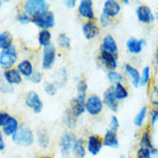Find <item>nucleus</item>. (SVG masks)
<instances>
[{"instance_id":"49","label":"nucleus","mask_w":158,"mask_h":158,"mask_svg":"<svg viewBox=\"0 0 158 158\" xmlns=\"http://www.w3.org/2000/svg\"><path fill=\"white\" fill-rule=\"evenodd\" d=\"M119 158H125V156H120Z\"/></svg>"},{"instance_id":"7","label":"nucleus","mask_w":158,"mask_h":158,"mask_svg":"<svg viewBox=\"0 0 158 158\" xmlns=\"http://www.w3.org/2000/svg\"><path fill=\"white\" fill-rule=\"evenodd\" d=\"M103 103L102 100L100 99L98 95H91L88 99L86 100V111L92 116L99 115L100 112L102 111Z\"/></svg>"},{"instance_id":"9","label":"nucleus","mask_w":158,"mask_h":158,"mask_svg":"<svg viewBox=\"0 0 158 158\" xmlns=\"http://www.w3.org/2000/svg\"><path fill=\"white\" fill-rule=\"evenodd\" d=\"M78 14L86 20H94V10H93V1L92 0H81L78 7Z\"/></svg>"},{"instance_id":"38","label":"nucleus","mask_w":158,"mask_h":158,"mask_svg":"<svg viewBox=\"0 0 158 158\" xmlns=\"http://www.w3.org/2000/svg\"><path fill=\"white\" fill-rule=\"evenodd\" d=\"M17 21L22 24H28L31 22V17H30L28 14H25L24 12H21V13H19V15H17Z\"/></svg>"},{"instance_id":"32","label":"nucleus","mask_w":158,"mask_h":158,"mask_svg":"<svg viewBox=\"0 0 158 158\" xmlns=\"http://www.w3.org/2000/svg\"><path fill=\"white\" fill-rule=\"evenodd\" d=\"M38 143L43 148H46L48 146V143H49V136H48L46 131L41 130L38 132Z\"/></svg>"},{"instance_id":"12","label":"nucleus","mask_w":158,"mask_h":158,"mask_svg":"<svg viewBox=\"0 0 158 158\" xmlns=\"http://www.w3.org/2000/svg\"><path fill=\"white\" fill-rule=\"evenodd\" d=\"M103 100L104 104L107 106L110 110L117 111L118 109V103H117V98L115 95V86H110L103 94Z\"/></svg>"},{"instance_id":"34","label":"nucleus","mask_w":158,"mask_h":158,"mask_svg":"<svg viewBox=\"0 0 158 158\" xmlns=\"http://www.w3.org/2000/svg\"><path fill=\"white\" fill-rule=\"evenodd\" d=\"M151 154H155V151L149 149V148L139 147L138 152H136V158H150Z\"/></svg>"},{"instance_id":"4","label":"nucleus","mask_w":158,"mask_h":158,"mask_svg":"<svg viewBox=\"0 0 158 158\" xmlns=\"http://www.w3.org/2000/svg\"><path fill=\"white\" fill-rule=\"evenodd\" d=\"M13 141L21 146H30L33 143V133L28 127H20L15 134L12 135Z\"/></svg>"},{"instance_id":"36","label":"nucleus","mask_w":158,"mask_h":158,"mask_svg":"<svg viewBox=\"0 0 158 158\" xmlns=\"http://www.w3.org/2000/svg\"><path fill=\"white\" fill-rule=\"evenodd\" d=\"M149 79H150V69H149V67H144L142 73H141V83H140V85L141 86L147 85Z\"/></svg>"},{"instance_id":"20","label":"nucleus","mask_w":158,"mask_h":158,"mask_svg":"<svg viewBox=\"0 0 158 158\" xmlns=\"http://www.w3.org/2000/svg\"><path fill=\"white\" fill-rule=\"evenodd\" d=\"M103 144L106 147H110V148H117L118 147V138L116 132L108 130L104 134V139H103Z\"/></svg>"},{"instance_id":"26","label":"nucleus","mask_w":158,"mask_h":158,"mask_svg":"<svg viewBox=\"0 0 158 158\" xmlns=\"http://www.w3.org/2000/svg\"><path fill=\"white\" fill-rule=\"evenodd\" d=\"M52 40V33L49 32V30H41L38 33V43L39 45L46 47L48 45H51Z\"/></svg>"},{"instance_id":"27","label":"nucleus","mask_w":158,"mask_h":158,"mask_svg":"<svg viewBox=\"0 0 158 158\" xmlns=\"http://www.w3.org/2000/svg\"><path fill=\"white\" fill-rule=\"evenodd\" d=\"M63 122L69 128H73V127H76V125H77V117L73 116V114L71 112L70 109H67V110L64 111Z\"/></svg>"},{"instance_id":"11","label":"nucleus","mask_w":158,"mask_h":158,"mask_svg":"<svg viewBox=\"0 0 158 158\" xmlns=\"http://www.w3.org/2000/svg\"><path fill=\"white\" fill-rule=\"evenodd\" d=\"M136 16H138V20L142 23H152L155 20L154 14L151 12L150 7L148 6H144V5H141L136 8Z\"/></svg>"},{"instance_id":"8","label":"nucleus","mask_w":158,"mask_h":158,"mask_svg":"<svg viewBox=\"0 0 158 158\" xmlns=\"http://www.w3.org/2000/svg\"><path fill=\"white\" fill-rule=\"evenodd\" d=\"M25 104L29 108H31L35 111V114H40L43 110V101L40 100L39 95L36 92H29L27 96H25Z\"/></svg>"},{"instance_id":"17","label":"nucleus","mask_w":158,"mask_h":158,"mask_svg":"<svg viewBox=\"0 0 158 158\" xmlns=\"http://www.w3.org/2000/svg\"><path fill=\"white\" fill-rule=\"evenodd\" d=\"M70 110L73 114V116L78 118L79 116L83 115L84 111L86 110V101L80 100L78 96L73 98L71 100V103H70Z\"/></svg>"},{"instance_id":"3","label":"nucleus","mask_w":158,"mask_h":158,"mask_svg":"<svg viewBox=\"0 0 158 158\" xmlns=\"http://www.w3.org/2000/svg\"><path fill=\"white\" fill-rule=\"evenodd\" d=\"M31 22L33 24H36L37 27L41 28L43 30H48L52 29L55 24V20H54V14L51 10L39 14V15L35 16L31 19Z\"/></svg>"},{"instance_id":"13","label":"nucleus","mask_w":158,"mask_h":158,"mask_svg":"<svg viewBox=\"0 0 158 158\" xmlns=\"http://www.w3.org/2000/svg\"><path fill=\"white\" fill-rule=\"evenodd\" d=\"M103 146V140L100 138L99 135H89L87 139V150L89 151L92 155H98L101 150Z\"/></svg>"},{"instance_id":"16","label":"nucleus","mask_w":158,"mask_h":158,"mask_svg":"<svg viewBox=\"0 0 158 158\" xmlns=\"http://www.w3.org/2000/svg\"><path fill=\"white\" fill-rule=\"evenodd\" d=\"M101 51L102 52H108V53H111V54H117L118 52V46L116 44L115 38L110 35H108L103 38L102 40V45H101Z\"/></svg>"},{"instance_id":"6","label":"nucleus","mask_w":158,"mask_h":158,"mask_svg":"<svg viewBox=\"0 0 158 158\" xmlns=\"http://www.w3.org/2000/svg\"><path fill=\"white\" fill-rule=\"evenodd\" d=\"M55 56H56V48L55 46L51 44L46 47H44L43 53V69L44 70H48L53 67V64L55 62Z\"/></svg>"},{"instance_id":"19","label":"nucleus","mask_w":158,"mask_h":158,"mask_svg":"<svg viewBox=\"0 0 158 158\" xmlns=\"http://www.w3.org/2000/svg\"><path fill=\"white\" fill-rule=\"evenodd\" d=\"M4 77L9 85H15V84H20L22 81V77L21 73L17 69H9L4 72Z\"/></svg>"},{"instance_id":"47","label":"nucleus","mask_w":158,"mask_h":158,"mask_svg":"<svg viewBox=\"0 0 158 158\" xmlns=\"http://www.w3.org/2000/svg\"><path fill=\"white\" fill-rule=\"evenodd\" d=\"M155 61H156V64L158 65V47H157V51H156V55H155Z\"/></svg>"},{"instance_id":"44","label":"nucleus","mask_w":158,"mask_h":158,"mask_svg":"<svg viewBox=\"0 0 158 158\" xmlns=\"http://www.w3.org/2000/svg\"><path fill=\"white\" fill-rule=\"evenodd\" d=\"M64 4H65L67 7H75L77 1L76 0H69V1H64Z\"/></svg>"},{"instance_id":"24","label":"nucleus","mask_w":158,"mask_h":158,"mask_svg":"<svg viewBox=\"0 0 158 158\" xmlns=\"http://www.w3.org/2000/svg\"><path fill=\"white\" fill-rule=\"evenodd\" d=\"M73 150V154H75L76 157L78 158H84L85 155H86V149H85V141L83 139H77L75 146L72 148Z\"/></svg>"},{"instance_id":"15","label":"nucleus","mask_w":158,"mask_h":158,"mask_svg":"<svg viewBox=\"0 0 158 158\" xmlns=\"http://www.w3.org/2000/svg\"><path fill=\"white\" fill-rule=\"evenodd\" d=\"M120 12V6H119L118 1L115 0H107L104 1L103 5V13L108 15L109 17H116Z\"/></svg>"},{"instance_id":"1","label":"nucleus","mask_w":158,"mask_h":158,"mask_svg":"<svg viewBox=\"0 0 158 158\" xmlns=\"http://www.w3.org/2000/svg\"><path fill=\"white\" fill-rule=\"evenodd\" d=\"M23 8L24 13L28 14L32 19L39 14L47 12L48 8H49V4L45 0H28L24 2Z\"/></svg>"},{"instance_id":"22","label":"nucleus","mask_w":158,"mask_h":158,"mask_svg":"<svg viewBox=\"0 0 158 158\" xmlns=\"http://www.w3.org/2000/svg\"><path fill=\"white\" fill-rule=\"evenodd\" d=\"M1 128H2V132L6 135H14L19 130V122H17V119L15 117H10L7 124L1 127Z\"/></svg>"},{"instance_id":"40","label":"nucleus","mask_w":158,"mask_h":158,"mask_svg":"<svg viewBox=\"0 0 158 158\" xmlns=\"http://www.w3.org/2000/svg\"><path fill=\"white\" fill-rule=\"evenodd\" d=\"M9 118H10V116L8 115L7 112H5V111H1V112H0V125H1V127L5 126V125L7 124Z\"/></svg>"},{"instance_id":"10","label":"nucleus","mask_w":158,"mask_h":158,"mask_svg":"<svg viewBox=\"0 0 158 158\" xmlns=\"http://www.w3.org/2000/svg\"><path fill=\"white\" fill-rule=\"evenodd\" d=\"M81 31H83L84 37L87 40H91L93 38H95L100 33V28L96 22H94V21H88V22L83 24Z\"/></svg>"},{"instance_id":"45","label":"nucleus","mask_w":158,"mask_h":158,"mask_svg":"<svg viewBox=\"0 0 158 158\" xmlns=\"http://www.w3.org/2000/svg\"><path fill=\"white\" fill-rule=\"evenodd\" d=\"M0 150L1 151L5 150V142H4V138H2V135H0Z\"/></svg>"},{"instance_id":"35","label":"nucleus","mask_w":158,"mask_h":158,"mask_svg":"<svg viewBox=\"0 0 158 158\" xmlns=\"http://www.w3.org/2000/svg\"><path fill=\"white\" fill-rule=\"evenodd\" d=\"M108 78H109V80H110L111 83H114L116 85V84L122 83L123 76L117 71H109L108 72Z\"/></svg>"},{"instance_id":"28","label":"nucleus","mask_w":158,"mask_h":158,"mask_svg":"<svg viewBox=\"0 0 158 158\" xmlns=\"http://www.w3.org/2000/svg\"><path fill=\"white\" fill-rule=\"evenodd\" d=\"M140 147H143V148H149L151 150H154L156 152V149L154 148L152 143H151V138L150 134L148 131H144L141 135V139H140Z\"/></svg>"},{"instance_id":"30","label":"nucleus","mask_w":158,"mask_h":158,"mask_svg":"<svg viewBox=\"0 0 158 158\" xmlns=\"http://www.w3.org/2000/svg\"><path fill=\"white\" fill-rule=\"evenodd\" d=\"M115 95L117 100H124L128 96V92H127L126 87L124 86L122 83L115 85Z\"/></svg>"},{"instance_id":"48","label":"nucleus","mask_w":158,"mask_h":158,"mask_svg":"<svg viewBox=\"0 0 158 158\" xmlns=\"http://www.w3.org/2000/svg\"><path fill=\"white\" fill-rule=\"evenodd\" d=\"M39 158H53V157H51V156H40Z\"/></svg>"},{"instance_id":"50","label":"nucleus","mask_w":158,"mask_h":158,"mask_svg":"<svg viewBox=\"0 0 158 158\" xmlns=\"http://www.w3.org/2000/svg\"><path fill=\"white\" fill-rule=\"evenodd\" d=\"M157 19H158V10H157Z\"/></svg>"},{"instance_id":"14","label":"nucleus","mask_w":158,"mask_h":158,"mask_svg":"<svg viewBox=\"0 0 158 158\" xmlns=\"http://www.w3.org/2000/svg\"><path fill=\"white\" fill-rule=\"evenodd\" d=\"M100 60L103 63V65L107 68L110 71H115V69L117 68V56L115 54H111L108 52H102L100 54Z\"/></svg>"},{"instance_id":"33","label":"nucleus","mask_w":158,"mask_h":158,"mask_svg":"<svg viewBox=\"0 0 158 158\" xmlns=\"http://www.w3.org/2000/svg\"><path fill=\"white\" fill-rule=\"evenodd\" d=\"M146 115H147V108L143 107L141 110H140V112H139L138 115H136V117L134 118V124L135 126H142L143 125V122H144V118H146Z\"/></svg>"},{"instance_id":"31","label":"nucleus","mask_w":158,"mask_h":158,"mask_svg":"<svg viewBox=\"0 0 158 158\" xmlns=\"http://www.w3.org/2000/svg\"><path fill=\"white\" fill-rule=\"evenodd\" d=\"M57 44H59L61 47L69 49L70 46H71V40H70V37L68 36L67 33H60L59 37H57Z\"/></svg>"},{"instance_id":"23","label":"nucleus","mask_w":158,"mask_h":158,"mask_svg":"<svg viewBox=\"0 0 158 158\" xmlns=\"http://www.w3.org/2000/svg\"><path fill=\"white\" fill-rule=\"evenodd\" d=\"M125 70H126V72L130 75L134 87H139V85H140V83H141V76H140V72H139L134 67H132L131 64H125Z\"/></svg>"},{"instance_id":"5","label":"nucleus","mask_w":158,"mask_h":158,"mask_svg":"<svg viewBox=\"0 0 158 158\" xmlns=\"http://www.w3.org/2000/svg\"><path fill=\"white\" fill-rule=\"evenodd\" d=\"M77 138L75 136V134H72L71 132H65L60 140V147H61V154L63 157L68 156L70 150H71L73 146H75Z\"/></svg>"},{"instance_id":"37","label":"nucleus","mask_w":158,"mask_h":158,"mask_svg":"<svg viewBox=\"0 0 158 158\" xmlns=\"http://www.w3.org/2000/svg\"><path fill=\"white\" fill-rule=\"evenodd\" d=\"M44 89H45V92H46L48 95H51V96H54V95L56 94V87L54 84H52V83L44 84Z\"/></svg>"},{"instance_id":"42","label":"nucleus","mask_w":158,"mask_h":158,"mask_svg":"<svg viewBox=\"0 0 158 158\" xmlns=\"http://www.w3.org/2000/svg\"><path fill=\"white\" fill-rule=\"evenodd\" d=\"M100 23H101V25H102V27H104V28H106V27H108V25L111 23L110 17H109L108 15H106L104 13H102V14H101V16H100Z\"/></svg>"},{"instance_id":"18","label":"nucleus","mask_w":158,"mask_h":158,"mask_svg":"<svg viewBox=\"0 0 158 158\" xmlns=\"http://www.w3.org/2000/svg\"><path fill=\"white\" fill-rule=\"evenodd\" d=\"M146 44V41L143 39H135V38H130L126 41V47L130 53L132 54H139L142 52L143 45Z\"/></svg>"},{"instance_id":"43","label":"nucleus","mask_w":158,"mask_h":158,"mask_svg":"<svg viewBox=\"0 0 158 158\" xmlns=\"http://www.w3.org/2000/svg\"><path fill=\"white\" fill-rule=\"evenodd\" d=\"M151 125H155V123L156 120L158 119V108L157 109H154V110H151Z\"/></svg>"},{"instance_id":"29","label":"nucleus","mask_w":158,"mask_h":158,"mask_svg":"<svg viewBox=\"0 0 158 158\" xmlns=\"http://www.w3.org/2000/svg\"><path fill=\"white\" fill-rule=\"evenodd\" d=\"M86 92H87V83L85 79L79 80L78 85H77V96L83 101H86Z\"/></svg>"},{"instance_id":"2","label":"nucleus","mask_w":158,"mask_h":158,"mask_svg":"<svg viewBox=\"0 0 158 158\" xmlns=\"http://www.w3.org/2000/svg\"><path fill=\"white\" fill-rule=\"evenodd\" d=\"M16 61H17V53H16V49L14 46H12L8 49L1 51V54H0V67H1V69H4L5 71L12 69V67L15 64Z\"/></svg>"},{"instance_id":"21","label":"nucleus","mask_w":158,"mask_h":158,"mask_svg":"<svg viewBox=\"0 0 158 158\" xmlns=\"http://www.w3.org/2000/svg\"><path fill=\"white\" fill-rule=\"evenodd\" d=\"M17 70L20 71L21 75H23L24 77H30L33 73V65L29 60H23L21 61L19 65H17Z\"/></svg>"},{"instance_id":"41","label":"nucleus","mask_w":158,"mask_h":158,"mask_svg":"<svg viewBox=\"0 0 158 158\" xmlns=\"http://www.w3.org/2000/svg\"><path fill=\"white\" fill-rule=\"evenodd\" d=\"M119 127V123H118V119L116 116H111V123H110V128L109 130L112 131V132H116V131L118 130Z\"/></svg>"},{"instance_id":"46","label":"nucleus","mask_w":158,"mask_h":158,"mask_svg":"<svg viewBox=\"0 0 158 158\" xmlns=\"http://www.w3.org/2000/svg\"><path fill=\"white\" fill-rule=\"evenodd\" d=\"M157 100H152V104H155L156 107H158V92H157Z\"/></svg>"},{"instance_id":"39","label":"nucleus","mask_w":158,"mask_h":158,"mask_svg":"<svg viewBox=\"0 0 158 158\" xmlns=\"http://www.w3.org/2000/svg\"><path fill=\"white\" fill-rule=\"evenodd\" d=\"M28 79L30 80V81H32V83H35V84L40 83V81H41V72L33 71V73H32Z\"/></svg>"},{"instance_id":"25","label":"nucleus","mask_w":158,"mask_h":158,"mask_svg":"<svg viewBox=\"0 0 158 158\" xmlns=\"http://www.w3.org/2000/svg\"><path fill=\"white\" fill-rule=\"evenodd\" d=\"M13 38L10 36V33L4 31L0 33V48L1 51H5V49H8L13 46Z\"/></svg>"}]
</instances>
